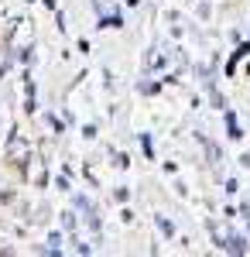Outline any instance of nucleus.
Instances as JSON below:
<instances>
[{"label":"nucleus","mask_w":250,"mask_h":257,"mask_svg":"<svg viewBox=\"0 0 250 257\" xmlns=\"http://www.w3.org/2000/svg\"><path fill=\"white\" fill-rule=\"evenodd\" d=\"M11 161H14L18 168H21V165H28V148H24V144H21L18 138L11 141Z\"/></svg>","instance_id":"1"},{"label":"nucleus","mask_w":250,"mask_h":257,"mask_svg":"<svg viewBox=\"0 0 250 257\" xmlns=\"http://www.w3.org/2000/svg\"><path fill=\"white\" fill-rule=\"evenodd\" d=\"M24 41H31V21H21L14 31V45H24Z\"/></svg>","instance_id":"2"}]
</instances>
